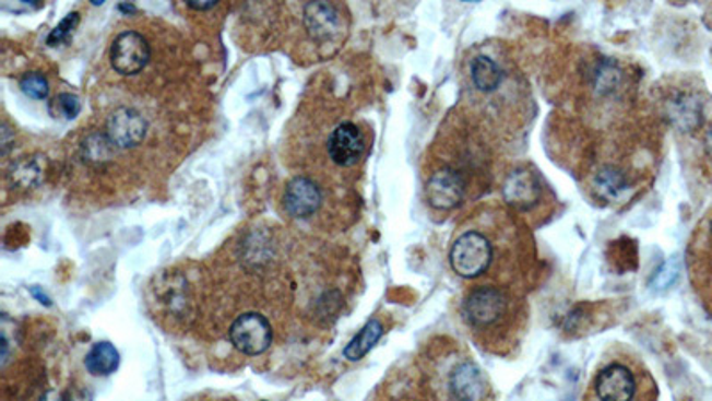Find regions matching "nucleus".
<instances>
[{"label":"nucleus","instance_id":"1","mask_svg":"<svg viewBox=\"0 0 712 401\" xmlns=\"http://www.w3.org/2000/svg\"><path fill=\"white\" fill-rule=\"evenodd\" d=\"M534 259L522 217L496 203L472 213L456 228L449 247V264L460 279L519 291L524 275L533 271Z\"/></svg>","mask_w":712,"mask_h":401},{"label":"nucleus","instance_id":"2","mask_svg":"<svg viewBox=\"0 0 712 401\" xmlns=\"http://www.w3.org/2000/svg\"><path fill=\"white\" fill-rule=\"evenodd\" d=\"M524 293L496 284H474L460 300V321L472 341L497 357H511L530 329Z\"/></svg>","mask_w":712,"mask_h":401},{"label":"nucleus","instance_id":"3","mask_svg":"<svg viewBox=\"0 0 712 401\" xmlns=\"http://www.w3.org/2000/svg\"><path fill=\"white\" fill-rule=\"evenodd\" d=\"M467 113L491 138L515 129L517 117L524 109V87H520L515 70L496 54L474 52L463 73Z\"/></svg>","mask_w":712,"mask_h":401},{"label":"nucleus","instance_id":"4","mask_svg":"<svg viewBox=\"0 0 712 401\" xmlns=\"http://www.w3.org/2000/svg\"><path fill=\"white\" fill-rule=\"evenodd\" d=\"M428 375L431 392L440 401H490L491 387L482 368L472 361L467 350L453 341L428 357Z\"/></svg>","mask_w":712,"mask_h":401},{"label":"nucleus","instance_id":"5","mask_svg":"<svg viewBox=\"0 0 712 401\" xmlns=\"http://www.w3.org/2000/svg\"><path fill=\"white\" fill-rule=\"evenodd\" d=\"M657 387L649 369L631 355H615L601 364L588 387L586 401H655Z\"/></svg>","mask_w":712,"mask_h":401},{"label":"nucleus","instance_id":"6","mask_svg":"<svg viewBox=\"0 0 712 401\" xmlns=\"http://www.w3.org/2000/svg\"><path fill=\"white\" fill-rule=\"evenodd\" d=\"M686 262L698 300L712 316V208L703 214L689 237Z\"/></svg>","mask_w":712,"mask_h":401},{"label":"nucleus","instance_id":"7","mask_svg":"<svg viewBox=\"0 0 712 401\" xmlns=\"http://www.w3.org/2000/svg\"><path fill=\"white\" fill-rule=\"evenodd\" d=\"M502 197L506 203L520 217H536L547 211L550 191L538 172L519 168L506 175L502 182Z\"/></svg>","mask_w":712,"mask_h":401},{"label":"nucleus","instance_id":"8","mask_svg":"<svg viewBox=\"0 0 712 401\" xmlns=\"http://www.w3.org/2000/svg\"><path fill=\"white\" fill-rule=\"evenodd\" d=\"M228 338L234 349L256 357L271 349L273 329L270 319L259 312H245L232 321Z\"/></svg>","mask_w":712,"mask_h":401},{"label":"nucleus","instance_id":"9","mask_svg":"<svg viewBox=\"0 0 712 401\" xmlns=\"http://www.w3.org/2000/svg\"><path fill=\"white\" fill-rule=\"evenodd\" d=\"M308 34L321 45H339L346 38L347 20L332 2H308L304 8Z\"/></svg>","mask_w":712,"mask_h":401},{"label":"nucleus","instance_id":"10","mask_svg":"<svg viewBox=\"0 0 712 401\" xmlns=\"http://www.w3.org/2000/svg\"><path fill=\"white\" fill-rule=\"evenodd\" d=\"M109 58L116 72L121 75H135L149 64V42L138 31H123L112 42Z\"/></svg>","mask_w":712,"mask_h":401},{"label":"nucleus","instance_id":"11","mask_svg":"<svg viewBox=\"0 0 712 401\" xmlns=\"http://www.w3.org/2000/svg\"><path fill=\"white\" fill-rule=\"evenodd\" d=\"M149 123L134 107L121 106L107 120V138L116 149H134L145 140Z\"/></svg>","mask_w":712,"mask_h":401},{"label":"nucleus","instance_id":"12","mask_svg":"<svg viewBox=\"0 0 712 401\" xmlns=\"http://www.w3.org/2000/svg\"><path fill=\"white\" fill-rule=\"evenodd\" d=\"M366 152V138L353 121H344L335 127L328 138V155L342 168H352Z\"/></svg>","mask_w":712,"mask_h":401},{"label":"nucleus","instance_id":"13","mask_svg":"<svg viewBox=\"0 0 712 401\" xmlns=\"http://www.w3.org/2000/svg\"><path fill=\"white\" fill-rule=\"evenodd\" d=\"M323 205V191L308 177H294L284 193L285 213L296 220H308Z\"/></svg>","mask_w":712,"mask_h":401},{"label":"nucleus","instance_id":"14","mask_svg":"<svg viewBox=\"0 0 712 401\" xmlns=\"http://www.w3.org/2000/svg\"><path fill=\"white\" fill-rule=\"evenodd\" d=\"M84 366L93 377H109L120 366V353L107 341L93 344L84 358Z\"/></svg>","mask_w":712,"mask_h":401},{"label":"nucleus","instance_id":"15","mask_svg":"<svg viewBox=\"0 0 712 401\" xmlns=\"http://www.w3.org/2000/svg\"><path fill=\"white\" fill-rule=\"evenodd\" d=\"M383 325H381L380 319H371L367 321L366 327L352 339V343L347 344L344 349V357L347 361H360V358L366 357L367 353L371 352L375 349V344L380 341L381 335H383Z\"/></svg>","mask_w":712,"mask_h":401},{"label":"nucleus","instance_id":"16","mask_svg":"<svg viewBox=\"0 0 712 401\" xmlns=\"http://www.w3.org/2000/svg\"><path fill=\"white\" fill-rule=\"evenodd\" d=\"M8 175L13 180V185L22 186V188H33V186L41 182L44 168L39 165L38 160H34V157H22V160L13 163Z\"/></svg>","mask_w":712,"mask_h":401},{"label":"nucleus","instance_id":"17","mask_svg":"<svg viewBox=\"0 0 712 401\" xmlns=\"http://www.w3.org/2000/svg\"><path fill=\"white\" fill-rule=\"evenodd\" d=\"M112 151H115V145L107 138V134H92L84 141V154H86L87 161H92V163H102V161L109 160Z\"/></svg>","mask_w":712,"mask_h":401},{"label":"nucleus","instance_id":"18","mask_svg":"<svg viewBox=\"0 0 712 401\" xmlns=\"http://www.w3.org/2000/svg\"><path fill=\"white\" fill-rule=\"evenodd\" d=\"M20 87L27 97L34 98V101H44L49 97V81L41 73H25L24 78L20 79Z\"/></svg>","mask_w":712,"mask_h":401},{"label":"nucleus","instance_id":"19","mask_svg":"<svg viewBox=\"0 0 712 401\" xmlns=\"http://www.w3.org/2000/svg\"><path fill=\"white\" fill-rule=\"evenodd\" d=\"M50 111L56 117H63L67 120H73L79 117L81 113V101H79L72 93H59L58 97L54 98Z\"/></svg>","mask_w":712,"mask_h":401},{"label":"nucleus","instance_id":"20","mask_svg":"<svg viewBox=\"0 0 712 401\" xmlns=\"http://www.w3.org/2000/svg\"><path fill=\"white\" fill-rule=\"evenodd\" d=\"M79 22H81V15H79L78 11H73L70 15L64 16V19L61 20V24L49 34L47 44H49L50 47H58V45L68 42V38L72 36L73 31L78 30Z\"/></svg>","mask_w":712,"mask_h":401},{"label":"nucleus","instance_id":"21","mask_svg":"<svg viewBox=\"0 0 712 401\" xmlns=\"http://www.w3.org/2000/svg\"><path fill=\"white\" fill-rule=\"evenodd\" d=\"M702 154L703 160H705V165H708L712 174V121L702 134Z\"/></svg>","mask_w":712,"mask_h":401},{"label":"nucleus","instance_id":"22","mask_svg":"<svg viewBox=\"0 0 712 401\" xmlns=\"http://www.w3.org/2000/svg\"><path fill=\"white\" fill-rule=\"evenodd\" d=\"M188 5L189 8H193V10L197 11H205V10H212V8L216 5V2H212V0H207V2H198V0H189Z\"/></svg>","mask_w":712,"mask_h":401},{"label":"nucleus","instance_id":"23","mask_svg":"<svg viewBox=\"0 0 712 401\" xmlns=\"http://www.w3.org/2000/svg\"><path fill=\"white\" fill-rule=\"evenodd\" d=\"M33 295L38 296L39 300H41V304H44V300L47 302V304H50L49 298H47V296L45 295H41V293H39V291L36 290V287H34L33 290Z\"/></svg>","mask_w":712,"mask_h":401},{"label":"nucleus","instance_id":"24","mask_svg":"<svg viewBox=\"0 0 712 401\" xmlns=\"http://www.w3.org/2000/svg\"><path fill=\"white\" fill-rule=\"evenodd\" d=\"M120 10L126 11V13H129V11L130 13H134L135 8L132 4H120Z\"/></svg>","mask_w":712,"mask_h":401}]
</instances>
